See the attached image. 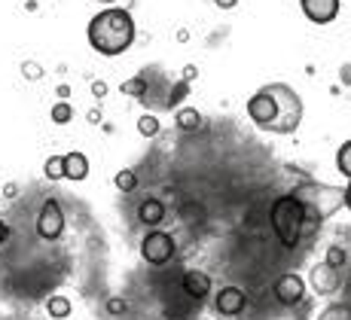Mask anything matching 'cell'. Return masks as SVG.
Here are the masks:
<instances>
[{
	"label": "cell",
	"mask_w": 351,
	"mask_h": 320,
	"mask_svg": "<svg viewBox=\"0 0 351 320\" xmlns=\"http://www.w3.org/2000/svg\"><path fill=\"white\" fill-rule=\"evenodd\" d=\"M134 19L132 12L123 10V6H110V10H101L95 19L86 28V37H89V46L101 56L113 58L128 52V46L134 43Z\"/></svg>",
	"instance_id": "cell-1"
},
{
	"label": "cell",
	"mask_w": 351,
	"mask_h": 320,
	"mask_svg": "<svg viewBox=\"0 0 351 320\" xmlns=\"http://www.w3.org/2000/svg\"><path fill=\"white\" fill-rule=\"evenodd\" d=\"M302 16L315 25H330L336 16H339V0H300Z\"/></svg>",
	"instance_id": "cell-9"
},
{
	"label": "cell",
	"mask_w": 351,
	"mask_h": 320,
	"mask_svg": "<svg viewBox=\"0 0 351 320\" xmlns=\"http://www.w3.org/2000/svg\"><path fill=\"white\" fill-rule=\"evenodd\" d=\"M312 287H315V293H321V296H333V293L342 287L339 269H333V265H327V262H318L312 269Z\"/></svg>",
	"instance_id": "cell-10"
},
{
	"label": "cell",
	"mask_w": 351,
	"mask_h": 320,
	"mask_svg": "<svg viewBox=\"0 0 351 320\" xmlns=\"http://www.w3.org/2000/svg\"><path fill=\"white\" fill-rule=\"evenodd\" d=\"M269 223H272L275 235L281 238L285 247H296L302 238V229H306V208L293 195H281L269 210Z\"/></svg>",
	"instance_id": "cell-3"
},
{
	"label": "cell",
	"mask_w": 351,
	"mask_h": 320,
	"mask_svg": "<svg viewBox=\"0 0 351 320\" xmlns=\"http://www.w3.org/2000/svg\"><path fill=\"white\" fill-rule=\"evenodd\" d=\"M214 308H217V315H223V317H239L241 311L247 308L245 290H239V287H220L217 296H214Z\"/></svg>",
	"instance_id": "cell-8"
},
{
	"label": "cell",
	"mask_w": 351,
	"mask_h": 320,
	"mask_svg": "<svg viewBox=\"0 0 351 320\" xmlns=\"http://www.w3.org/2000/svg\"><path fill=\"white\" fill-rule=\"evenodd\" d=\"M92 95H95V98H104V95H107V83L95 79V83H92Z\"/></svg>",
	"instance_id": "cell-25"
},
{
	"label": "cell",
	"mask_w": 351,
	"mask_h": 320,
	"mask_svg": "<svg viewBox=\"0 0 351 320\" xmlns=\"http://www.w3.org/2000/svg\"><path fill=\"white\" fill-rule=\"evenodd\" d=\"M117 189L119 193H134V189H138V174H134L132 168H123V171L117 174Z\"/></svg>",
	"instance_id": "cell-19"
},
{
	"label": "cell",
	"mask_w": 351,
	"mask_h": 320,
	"mask_svg": "<svg viewBox=\"0 0 351 320\" xmlns=\"http://www.w3.org/2000/svg\"><path fill=\"white\" fill-rule=\"evenodd\" d=\"M318 320H351V305L346 302H336V305H327V308L321 311Z\"/></svg>",
	"instance_id": "cell-17"
},
{
	"label": "cell",
	"mask_w": 351,
	"mask_h": 320,
	"mask_svg": "<svg viewBox=\"0 0 351 320\" xmlns=\"http://www.w3.org/2000/svg\"><path fill=\"white\" fill-rule=\"evenodd\" d=\"M327 265H333V269H339V265H346L348 262V254L342 247H330L327 250V260H324Z\"/></svg>",
	"instance_id": "cell-22"
},
{
	"label": "cell",
	"mask_w": 351,
	"mask_h": 320,
	"mask_svg": "<svg viewBox=\"0 0 351 320\" xmlns=\"http://www.w3.org/2000/svg\"><path fill=\"white\" fill-rule=\"evenodd\" d=\"M22 71H25V77H28V79H40V77H43V71H40V64H28V61H25V64H22Z\"/></svg>",
	"instance_id": "cell-24"
},
{
	"label": "cell",
	"mask_w": 351,
	"mask_h": 320,
	"mask_svg": "<svg viewBox=\"0 0 351 320\" xmlns=\"http://www.w3.org/2000/svg\"><path fill=\"white\" fill-rule=\"evenodd\" d=\"M43 174H46V180H62L64 177V156H49V159L43 162Z\"/></svg>",
	"instance_id": "cell-16"
},
{
	"label": "cell",
	"mask_w": 351,
	"mask_h": 320,
	"mask_svg": "<svg viewBox=\"0 0 351 320\" xmlns=\"http://www.w3.org/2000/svg\"><path fill=\"white\" fill-rule=\"evenodd\" d=\"M6 238H10V226H6V223L0 220V247H3V244H6Z\"/></svg>",
	"instance_id": "cell-27"
},
{
	"label": "cell",
	"mask_w": 351,
	"mask_h": 320,
	"mask_svg": "<svg viewBox=\"0 0 351 320\" xmlns=\"http://www.w3.org/2000/svg\"><path fill=\"white\" fill-rule=\"evenodd\" d=\"M64 177L67 180H86L89 177V159L83 153H67L64 156Z\"/></svg>",
	"instance_id": "cell-13"
},
{
	"label": "cell",
	"mask_w": 351,
	"mask_h": 320,
	"mask_svg": "<svg viewBox=\"0 0 351 320\" xmlns=\"http://www.w3.org/2000/svg\"><path fill=\"white\" fill-rule=\"evenodd\" d=\"M336 168H339V174H346L351 180V140H346V144L336 149Z\"/></svg>",
	"instance_id": "cell-18"
},
{
	"label": "cell",
	"mask_w": 351,
	"mask_h": 320,
	"mask_svg": "<svg viewBox=\"0 0 351 320\" xmlns=\"http://www.w3.org/2000/svg\"><path fill=\"white\" fill-rule=\"evenodd\" d=\"M98 3H117V0H98Z\"/></svg>",
	"instance_id": "cell-30"
},
{
	"label": "cell",
	"mask_w": 351,
	"mask_h": 320,
	"mask_svg": "<svg viewBox=\"0 0 351 320\" xmlns=\"http://www.w3.org/2000/svg\"><path fill=\"white\" fill-rule=\"evenodd\" d=\"M46 311H49V317L64 320L67 315H71V299L67 296H52L49 302H46Z\"/></svg>",
	"instance_id": "cell-15"
},
{
	"label": "cell",
	"mask_w": 351,
	"mask_h": 320,
	"mask_svg": "<svg viewBox=\"0 0 351 320\" xmlns=\"http://www.w3.org/2000/svg\"><path fill=\"white\" fill-rule=\"evenodd\" d=\"M346 204H348V210H351V183L346 186Z\"/></svg>",
	"instance_id": "cell-29"
},
{
	"label": "cell",
	"mask_w": 351,
	"mask_h": 320,
	"mask_svg": "<svg viewBox=\"0 0 351 320\" xmlns=\"http://www.w3.org/2000/svg\"><path fill=\"white\" fill-rule=\"evenodd\" d=\"M195 77V67L190 64V67H186V71H184V83H190V79Z\"/></svg>",
	"instance_id": "cell-28"
},
{
	"label": "cell",
	"mask_w": 351,
	"mask_h": 320,
	"mask_svg": "<svg viewBox=\"0 0 351 320\" xmlns=\"http://www.w3.org/2000/svg\"><path fill=\"white\" fill-rule=\"evenodd\" d=\"M125 308H128L125 299H110V302H107V311H110V315H123Z\"/></svg>",
	"instance_id": "cell-23"
},
{
	"label": "cell",
	"mask_w": 351,
	"mask_h": 320,
	"mask_svg": "<svg viewBox=\"0 0 351 320\" xmlns=\"http://www.w3.org/2000/svg\"><path fill=\"white\" fill-rule=\"evenodd\" d=\"M184 293L193 299V302H205L208 293H211V275L199 269L184 271Z\"/></svg>",
	"instance_id": "cell-11"
},
{
	"label": "cell",
	"mask_w": 351,
	"mask_h": 320,
	"mask_svg": "<svg viewBox=\"0 0 351 320\" xmlns=\"http://www.w3.org/2000/svg\"><path fill=\"white\" fill-rule=\"evenodd\" d=\"M275 299L281 305H300L306 299V281H302L296 271H285V275L275 281Z\"/></svg>",
	"instance_id": "cell-7"
},
{
	"label": "cell",
	"mask_w": 351,
	"mask_h": 320,
	"mask_svg": "<svg viewBox=\"0 0 351 320\" xmlns=\"http://www.w3.org/2000/svg\"><path fill=\"white\" fill-rule=\"evenodd\" d=\"M49 116H52V122H58V125H64V122H71V119H73V107L67 104V101H58V104L52 107V113H49Z\"/></svg>",
	"instance_id": "cell-21"
},
{
	"label": "cell",
	"mask_w": 351,
	"mask_h": 320,
	"mask_svg": "<svg viewBox=\"0 0 351 320\" xmlns=\"http://www.w3.org/2000/svg\"><path fill=\"white\" fill-rule=\"evenodd\" d=\"M62 232H64V210L56 199H49L43 208H40L37 235L43 238V241H56V238H62Z\"/></svg>",
	"instance_id": "cell-6"
},
{
	"label": "cell",
	"mask_w": 351,
	"mask_h": 320,
	"mask_svg": "<svg viewBox=\"0 0 351 320\" xmlns=\"http://www.w3.org/2000/svg\"><path fill=\"white\" fill-rule=\"evenodd\" d=\"M138 132L144 134V138H156L159 134V119L150 116V113H144V116L138 119Z\"/></svg>",
	"instance_id": "cell-20"
},
{
	"label": "cell",
	"mask_w": 351,
	"mask_h": 320,
	"mask_svg": "<svg viewBox=\"0 0 351 320\" xmlns=\"http://www.w3.org/2000/svg\"><path fill=\"white\" fill-rule=\"evenodd\" d=\"M174 122H178L184 132H195V128L202 125V113L195 110V107H180V110H174Z\"/></svg>",
	"instance_id": "cell-14"
},
{
	"label": "cell",
	"mask_w": 351,
	"mask_h": 320,
	"mask_svg": "<svg viewBox=\"0 0 351 320\" xmlns=\"http://www.w3.org/2000/svg\"><path fill=\"white\" fill-rule=\"evenodd\" d=\"M275 98V134H293L302 122V98L287 83H269L263 86Z\"/></svg>",
	"instance_id": "cell-4"
},
{
	"label": "cell",
	"mask_w": 351,
	"mask_h": 320,
	"mask_svg": "<svg viewBox=\"0 0 351 320\" xmlns=\"http://www.w3.org/2000/svg\"><path fill=\"white\" fill-rule=\"evenodd\" d=\"M165 220V204H162L159 199H144L138 208V223H144V226L156 229L159 223Z\"/></svg>",
	"instance_id": "cell-12"
},
{
	"label": "cell",
	"mask_w": 351,
	"mask_h": 320,
	"mask_svg": "<svg viewBox=\"0 0 351 320\" xmlns=\"http://www.w3.org/2000/svg\"><path fill=\"white\" fill-rule=\"evenodd\" d=\"M141 256L150 265H165L174 260V238L159 229H150V235L141 241Z\"/></svg>",
	"instance_id": "cell-5"
},
{
	"label": "cell",
	"mask_w": 351,
	"mask_h": 320,
	"mask_svg": "<svg viewBox=\"0 0 351 320\" xmlns=\"http://www.w3.org/2000/svg\"><path fill=\"white\" fill-rule=\"evenodd\" d=\"M214 3H217L220 10H235V6H239V0H214Z\"/></svg>",
	"instance_id": "cell-26"
},
{
	"label": "cell",
	"mask_w": 351,
	"mask_h": 320,
	"mask_svg": "<svg viewBox=\"0 0 351 320\" xmlns=\"http://www.w3.org/2000/svg\"><path fill=\"white\" fill-rule=\"evenodd\" d=\"M290 195L306 208V223H312V226L330 220L346 204V186H330V183H318V180L300 183Z\"/></svg>",
	"instance_id": "cell-2"
}]
</instances>
